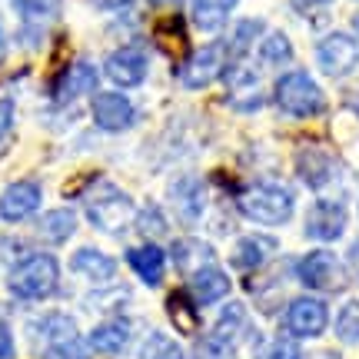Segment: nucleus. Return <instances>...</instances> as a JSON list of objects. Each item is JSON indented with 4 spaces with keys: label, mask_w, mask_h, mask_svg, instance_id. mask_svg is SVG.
<instances>
[{
    "label": "nucleus",
    "mask_w": 359,
    "mask_h": 359,
    "mask_svg": "<svg viewBox=\"0 0 359 359\" xmlns=\"http://www.w3.org/2000/svg\"><path fill=\"white\" fill-rule=\"evenodd\" d=\"M273 100H276V107H280L283 114L299 116V120L320 116L323 110H326V93H323V87L309 77L306 70L283 74V77L276 80V87H273Z\"/></svg>",
    "instance_id": "nucleus-4"
},
{
    "label": "nucleus",
    "mask_w": 359,
    "mask_h": 359,
    "mask_svg": "<svg viewBox=\"0 0 359 359\" xmlns=\"http://www.w3.org/2000/svg\"><path fill=\"white\" fill-rule=\"evenodd\" d=\"M74 233H77V213H74L70 206L47 210V213H43V219H40V236H43L47 243H53V246L67 243Z\"/></svg>",
    "instance_id": "nucleus-25"
},
{
    "label": "nucleus",
    "mask_w": 359,
    "mask_h": 359,
    "mask_svg": "<svg viewBox=\"0 0 359 359\" xmlns=\"http://www.w3.org/2000/svg\"><path fill=\"white\" fill-rule=\"evenodd\" d=\"M336 336L349 343V346H356L359 343V299H346L339 313H336V323H333Z\"/></svg>",
    "instance_id": "nucleus-29"
},
{
    "label": "nucleus",
    "mask_w": 359,
    "mask_h": 359,
    "mask_svg": "<svg viewBox=\"0 0 359 359\" xmlns=\"http://www.w3.org/2000/svg\"><path fill=\"white\" fill-rule=\"evenodd\" d=\"M97 87H100V70L90 64V60H74V64L57 77V83H53V100L57 103L80 100V97H87V93H97Z\"/></svg>",
    "instance_id": "nucleus-16"
},
{
    "label": "nucleus",
    "mask_w": 359,
    "mask_h": 359,
    "mask_svg": "<svg viewBox=\"0 0 359 359\" xmlns=\"http://www.w3.org/2000/svg\"><path fill=\"white\" fill-rule=\"evenodd\" d=\"M140 359H187V349L180 346V339H173L163 330H156V333H150L143 339Z\"/></svg>",
    "instance_id": "nucleus-27"
},
{
    "label": "nucleus",
    "mask_w": 359,
    "mask_h": 359,
    "mask_svg": "<svg viewBox=\"0 0 359 359\" xmlns=\"http://www.w3.org/2000/svg\"><path fill=\"white\" fill-rule=\"evenodd\" d=\"M133 226H137L143 236H150V243L170 233V223H167V217H163V210H160V206H154V203L143 206V210H137V217H133Z\"/></svg>",
    "instance_id": "nucleus-30"
},
{
    "label": "nucleus",
    "mask_w": 359,
    "mask_h": 359,
    "mask_svg": "<svg viewBox=\"0 0 359 359\" xmlns=\"http://www.w3.org/2000/svg\"><path fill=\"white\" fill-rule=\"evenodd\" d=\"M257 359H299V343L293 336H276L257 353Z\"/></svg>",
    "instance_id": "nucleus-32"
},
{
    "label": "nucleus",
    "mask_w": 359,
    "mask_h": 359,
    "mask_svg": "<svg viewBox=\"0 0 359 359\" xmlns=\"http://www.w3.org/2000/svg\"><path fill=\"white\" fill-rule=\"evenodd\" d=\"M230 64H233L230 47H226L223 40H213V43H206L200 50H193L190 57L177 67V80L187 90H203L217 77H223Z\"/></svg>",
    "instance_id": "nucleus-6"
},
{
    "label": "nucleus",
    "mask_w": 359,
    "mask_h": 359,
    "mask_svg": "<svg viewBox=\"0 0 359 359\" xmlns=\"http://www.w3.org/2000/svg\"><path fill=\"white\" fill-rule=\"evenodd\" d=\"M147 74H150V53L140 47H120L103 60V77L123 90L140 87Z\"/></svg>",
    "instance_id": "nucleus-12"
},
{
    "label": "nucleus",
    "mask_w": 359,
    "mask_h": 359,
    "mask_svg": "<svg viewBox=\"0 0 359 359\" xmlns=\"http://www.w3.org/2000/svg\"><path fill=\"white\" fill-rule=\"evenodd\" d=\"M356 34H359V17H356Z\"/></svg>",
    "instance_id": "nucleus-41"
},
{
    "label": "nucleus",
    "mask_w": 359,
    "mask_h": 359,
    "mask_svg": "<svg viewBox=\"0 0 359 359\" xmlns=\"http://www.w3.org/2000/svg\"><path fill=\"white\" fill-rule=\"evenodd\" d=\"M259 34H263V20H253V17H250V20H240L236 30H233V37L226 40L233 60H240V57L253 47V40H259Z\"/></svg>",
    "instance_id": "nucleus-31"
},
{
    "label": "nucleus",
    "mask_w": 359,
    "mask_h": 359,
    "mask_svg": "<svg viewBox=\"0 0 359 359\" xmlns=\"http://www.w3.org/2000/svg\"><path fill=\"white\" fill-rule=\"evenodd\" d=\"M253 333L250 326V313L243 303H226L223 313L217 316L213 330L203 343V356L206 359H236V346L243 343L246 336Z\"/></svg>",
    "instance_id": "nucleus-5"
},
{
    "label": "nucleus",
    "mask_w": 359,
    "mask_h": 359,
    "mask_svg": "<svg viewBox=\"0 0 359 359\" xmlns=\"http://www.w3.org/2000/svg\"><path fill=\"white\" fill-rule=\"evenodd\" d=\"M97 4H100L103 11H120V7H127L130 0H97Z\"/></svg>",
    "instance_id": "nucleus-37"
},
{
    "label": "nucleus",
    "mask_w": 359,
    "mask_h": 359,
    "mask_svg": "<svg viewBox=\"0 0 359 359\" xmlns=\"http://www.w3.org/2000/svg\"><path fill=\"white\" fill-rule=\"evenodd\" d=\"M90 346L83 343V339H64V343H53V346H47L40 356L43 359H87Z\"/></svg>",
    "instance_id": "nucleus-33"
},
{
    "label": "nucleus",
    "mask_w": 359,
    "mask_h": 359,
    "mask_svg": "<svg viewBox=\"0 0 359 359\" xmlns=\"http://www.w3.org/2000/svg\"><path fill=\"white\" fill-rule=\"evenodd\" d=\"M273 253H276V240H273V236L250 233V236H240V240H236V246H233V253H230V263H233V269H240V273H253V269L263 266Z\"/></svg>",
    "instance_id": "nucleus-21"
},
{
    "label": "nucleus",
    "mask_w": 359,
    "mask_h": 359,
    "mask_svg": "<svg viewBox=\"0 0 359 359\" xmlns=\"http://www.w3.org/2000/svg\"><path fill=\"white\" fill-rule=\"evenodd\" d=\"M293 273L296 280L303 283L306 290H313V293H336V290L346 286V266L330 250H313L306 257H299Z\"/></svg>",
    "instance_id": "nucleus-7"
},
{
    "label": "nucleus",
    "mask_w": 359,
    "mask_h": 359,
    "mask_svg": "<svg viewBox=\"0 0 359 359\" xmlns=\"http://www.w3.org/2000/svg\"><path fill=\"white\" fill-rule=\"evenodd\" d=\"M296 173H299V180L306 183L309 190H326L336 180V173H339V160L320 143H303L296 150Z\"/></svg>",
    "instance_id": "nucleus-11"
},
{
    "label": "nucleus",
    "mask_w": 359,
    "mask_h": 359,
    "mask_svg": "<svg viewBox=\"0 0 359 359\" xmlns=\"http://www.w3.org/2000/svg\"><path fill=\"white\" fill-rule=\"evenodd\" d=\"M173 263H177V269H183V273L190 276V273H196V269L217 263V253H213V246L210 243L187 236V240H177V243H173Z\"/></svg>",
    "instance_id": "nucleus-24"
},
{
    "label": "nucleus",
    "mask_w": 359,
    "mask_h": 359,
    "mask_svg": "<svg viewBox=\"0 0 359 359\" xmlns=\"http://www.w3.org/2000/svg\"><path fill=\"white\" fill-rule=\"evenodd\" d=\"M17 356V343H13V333L7 323H0V359H13Z\"/></svg>",
    "instance_id": "nucleus-35"
},
{
    "label": "nucleus",
    "mask_w": 359,
    "mask_h": 359,
    "mask_svg": "<svg viewBox=\"0 0 359 359\" xmlns=\"http://www.w3.org/2000/svg\"><path fill=\"white\" fill-rule=\"evenodd\" d=\"M60 286V263L53 253L34 250L24 253L20 259H13L11 273H7V290L13 299H24V303H37L47 296L57 293Z\"/></svg>",
    "instance_id": "nucleus-1"
},
{
    "label": "nucleus",
    "mask_w": 359,
    "mask_h": 359,
    "mask_svg": "<svg viewBox=\"0 0 359 359\" xmlns=\"http://www.w3.org/2000/svg\"><path fill=\"white\" fill-rule=\"evenodd\" d=\"M257 47H259V60L266 67H283L293 60V43H290V37L280 34V30H269Z\"/></svg>",
    "instance_id": "nucleus-28"
},
{
    "label": "nucleus",
    "mask_w": 359,
    "mask_h": 359,
    "mask_svg": "<svg viewBox=\"0 0 359 359\" xmlns=\"http://www.w3.org/2000/svg\"><path fill=\"white\" fill-rule=\"evenodd\" d=\"M326 4H333V0H293V7L299 11H313V7H326Z\"/></svg>",
    "instance_id": "nucleus-36"
},
{
    "label": "nucleus",
    "mask_w": 359,
    "mask_h": 359,
    "mask_svg": "<svg viewBox=\"0 0 359 359\" xmlns=\"http://www.w3.org/2000/svg\"><path fill=\"white\" fill-rule=\"evenodd\" d=\"M70 269H74L77 276H83V280L97 283V286L116 280V259L110 257V253L97 250V246H80V250H74Z\"/></svg>",
    "instance_id": "nucleus-17"
},
{
    "label": "nucleus",
    "mask_w": 359,
    "mask_h": 359,
    "mask_svg": "<svg viewBox=\"0 0 359 359\" xmlns=\"http://www.w3.org/2000/svg\"><path fill=\"white\" fill-rule=\"evenodd\" d=\"M346 223H349V213L339 200H316V203L309 206L303 230L316 243H336L346 233Z\"/></svg>",
    "instance_id": "nucleus-13"
},
{
    "label": "nucleus",
    "mask_w": 359,
    "mask_h": 359,
    "mask_svg": "<svg viewBox=\"0 0 359 359\" xmlns=\"http://www.w3.org/2000/svg\"><path fill=\"white\" fill-rule=\"evenodd\" d=\"M240 0H193V24L203 34H217L226 27Z\"/></svg>",
    "instance_id": "nucleus-23"
},
{
    "label": "nucleus",
    "mask_w": 359,
    "mask_h": 359,
    "mask_svg": "<svg viewBox=\"0 0 359 359\" xmlns=\"http://www.w3.org/2000/svg\"><path fill=\"white\" fill-rule=\"evenodd\" d=\"M293 193L280 187V183H246L243 190L236 193V210L240 217L259 226H283L293 219Z\"/></svg>",
    "instance_id": "nucleus-2"
},
{
    "label": "nucleus",
    "mask_w": 359,
    "mask_h": 359,
    "mask_svg": "<svg viewBox=\"0 0 359 359\" xmlns=\"http://www.w3.org/2000/svg\"><path fill=\"white\" fill-rule=\"evenodd\" d=\"M13 114H17V107H13L11 97H4L0 93V143L11 137V130H13Z\"/></svg>",
    "instance_id": "nucleus-34"
},
{
    "label": "nucleus",
    "mask_w": 359,
    "mask_h": 359,
    "mask_svg": "<svg viewBox=\"0 0 359 359\" xmlns=\"http://www.w3.org/2000/svg\"><path fill=\"white\" fill-rule=\"evenodd\" d=\"M173 200H177V213L187 223H196V219L203 217V187L196 183V180H180L177 187H173Z\"/></svg>",
    "instance_id": "nucleus-26"
},
{
    "label": "nucleus",
    "mask_w": 359,
    "mask_h": 359,
    "mask_svg": "<svg viewBox=\"0 0 359 359\" xmlns=\"http://www.w3.org/2000/svg\"><path fill=\"white\" fill-rule=\"evenodd\" d=\"M173 4H180V0H150V7H173Z\"/></svg>",
    "instance_id": "nucleus-40"
},
{
    "label": "nucleus",
    "mask_w": 359,
    "mask_h": 359,
    "mask_svg": "<svg viewBox=\"0 0 359 359\" xmlns=\"http://www.w3.org/2000/svg\"><path fill=\"white\" fill-rule=\"evenodd\" d=\"M127 266L140 276L147 286H160L167 276V253L156 243H140L127 250Z\"/></svg>",
    "instance_id": "nucleus-19"
},
{
    "label": "nucleus",
    "mask_w": 359,
    "mask_h": 359,
    "mask_svg": "<svg viewBox=\"0 0 359 359\" xmlns=\"http://www.w3.org/2000/svg\"><path fill=\"white\" fill-rule=\"evenodd\" d=\"M226 80H230V103L236 110H257L263 107V87H259V74H253L246 64L226 67Z\"/></svg>",
    "instance_id": "nucleus-18"
},
{
    "label": "nucleus",
    "mask_w": 359,
    "mask_h": 359,
    "mask_svg": "<svg viewBox=\"0 0 359 359\" xmlns=\"http://www.w3.org/2000/svg\"><path fill=\"white\" fill-rule=\"evenodd\" d=\"M309 359H343L336 349H323V353H316V356H309Z\"/></svg>",
    "instance_id": "nucleus-38"
},
{
    "label": "nucleus",
    "mask_w": 359,
    "mask_h": 359,
    "mask_svg": "<svg viewBox=\"0 0 359 359\" xmlns=\"http://www.w3.org/2000/svg\"><path fill=\"white\" fill-rule=\"evenodd\" d=\"M233 290V280L226 269H219L217 263H210V266L196 269L187 276V293L193 296V303L196 306H217L219 299H226Z\"/></svg>",
    "instance_id": "nucleus-15"
},
{
    "label": "nucleus",
    "mask_w": 359,
    "mask_h": 359,
    "mask_svg": "<svg viewBox=\"0 0 359 359\" xmlns=\"http://www.w3.org/2000/svg\"><path fill=\"white\" fill-rule=\"evenodd\" d=\"M130 336H133L130 320H120V316H116V320H103L90 330L87 346L93 349V353H100V356H120V353L130 346Z\"/></svg>",
    "instance_id": "nucleus-20"
},
{
    "label": "nucleus",
    "mask_w": 359,
    "mask_h": 359,
    "mask_svg": "<svg viewBox=\"0 0 359 359\" xmlns=\"http://www.w3.org/2000/svg\"><path fill=\"white\" fill-rule=\"evenodd\" d=\"M30 333H34V339L40 343V349L53 346V343H64V339H77V336H80L74 316H67V313H60V309L43 313L40 320H34Z\"/></svg>",
    "instance_id": "nucleus-22"
},
{
    "label": "nucleus",
    "mask_w": 359,
    "mask_h": 359,
    "mask_svg": "<svg viewBox=\"0 0 359 359\" xmlns=\"http://www.w3.org/2000/svg\"><path fill=\"white\" fill-rule=\"evenodd\" d=\"M316 64L326 77H346L359 64V40L349 34H326L316 43Z\"/></svg>",
    "instance_id": "nucleus-10"
},
{
    "label": "nucleus",
    "mask_w": 359,
    "mask_h": 359,
    "mask_svg": "<svg viewBox=\"0 0 359 359\" xmlns=\"http://www.w3.org/2000/svg\"><path fill=\"white\" fill-rule=\"evenodd\" d=\"M7 60V37H4V30H0V64Z\"/></svg>",
    "instance_id": "nucleus-39"
},
{
    "label": "nucleus",
    "mask_w": 359,
    "mask_h": 359,
    "mask_svg": "<svg viewBox=\"0 0 359 359\" xmlns=\"http://www.w3.org/2000/svg\"><path fill=\"white\" fill-rule=\"evenodd\" d=\"M83 210H87L90 223L100 233H107V236H120L137 217L133 200L110 180H100V183L90 187L87 196H83Z\"/></svg>",
    "instance_id": "nucleus-3"
},
{
    "label": "nucleus",
    "mask_w": 359,
    "mask_h": 359,
    "mask_svg": "<svg viewBox=\"0 0 359 359\" xmlns=\"http://www.w3.org/2000/svg\"><path fill=\"white\" fill-rule=\"evenodd\" d=\"M90 114H93V120H97L100 130H107V133H123V130L133 127L137 107H133V100H130L127 93L107 90V93H93Z\"/></svg>",
    "instance_id": "nucleus-14"
},
{
    "label": "nucleus",
    "mask_w": 359,
    "mask_h": 359,
    "mask_svg": "<svg viewBox=\"0 0 359 359\" xmlns=\"http://www.w3.org/2000/svg\"><path fill=\"white\" fill-rule=\"evenodd\" d=\"M330 326V306L320 296H296L283 309V330L293 339H316Z\"/></svg>",
    "instance_id": "nucleus-8"
},
{
    "label": "nucleus",
    "mask_w": 359,
    "mask_h": 359,
    "mask_svg": "<svg viewBox=\"0 0 359 359\" xmlns=\"http://www.w3.org/2000/svg\"><path fill=\"white\" fill-rule=\"evenodd\" d=\"M43 206V187L37 180H13L0 190V219L4 223H27Z\"/></svg>",
    "instance_id": "nucleus-9"
}]
</instances>
